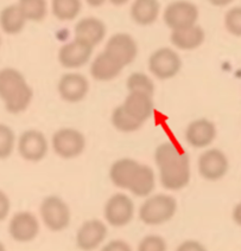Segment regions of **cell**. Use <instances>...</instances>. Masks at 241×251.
I'll list each match as a JSON object with an SVG mask.
<instances>
[{
	"label": "cell",
	"instance_id": "39",
	"mask_svg": "<svg viewBox=\"0 0 241 251\" xmlns=\"http://www.w3.org/2000/svg\"><path fill=\"white\" fill-rule=\"evenodd\" d=\"M0 251H6V247H5L2 242H0Z\"/></svg>",
	"mask_w": 241,
	"mask_h": 251
},
{
	"label": "cell",
	"instance_id": "4",
	"mask_svg": "<svg viewBox=\"0 0 241 251\" xmlns=\"http://www.w3.org/2000/svg\"><path fill=\"white\" fill-rule=\"evenodd\" d=\"M39 213L47 229L53 232H61L70 225V209L67 202L59 196L45 197L39 206Z\"/></svg>",
	"mask_w": 241,
	"mask_h": 251
},
{
	"label": "cell",
	"instance_id": "3",
	"mask_svg": "<svg viewBox=\"0 0 241 251\" xmlns=\"http://www.w3.org/2000/svg\"><path fill=\"white\" fill-rule=\"evenodd\" d=\"M177 201L175 197L165 193L146 197L140 205L138 216L143 223L151 226L162 225L170 222L177 212Z\"/></svg>",
	"mask_w": 241,
	"mask_h": 251
},
{
	"label": "cell",
	"instance_id": "6",
	"mask_svg": "<svg viewBox=\"0 0 241 251\" xmlns=\"http://www.w3.org/2000/svg\"><path fill=\"white\" fill-rule=\"evenodd\" d=\"M86 136L75 128H61L54 133L51 147L56 155L62 159H75L85 152Z\"/></svg>",
	"mask_w": 241,
	"mask_h": 251
},
{
	"label": "cell",
	"instance_id": "28",
	"mask_svg": "<svg viewBox=\"0 0 241 251\" xmlns=\"http://www.w3.org/2000/svg\"><path fill=\"white\" fill-rule=\"evenodd\" d=\"M128 91H136V93H145L149 95L153 96L154 94V84L153 81L146 74L143 73H133L128 76L127 82Z\"/></svg>",
	"mask_w": 241,
	"mask_h": 251
},
{
	"label": "cell",
	"instance_id": "25",
	"mask_svg": "<svg viewBox=\"0 0 241 251\" xmlns=\"http://www.w3.org/2000/svg\"><path fill=\"white\" fill-rule=\"evenodd\" d=\"M82 10L81 0H53L51 11L56 19L61 22H70L77 18Z\"/></svg>",
	"mask_w": 241,
	"mask_h": 251
},
{
	"label": "cell",
	"instance_id": "19",
	"mask_svg": "<svg viewBox=\"0 0 241 251\" xmlns=\"http://www.w3.org/2000/svg\"><path fill=\"white\" fill-rule=\"evenodd\" d=\"M139 166L140 162L132 158L118 159L111 165L110 168V179L112 184L118 188L128 191Z\"/></svg>",
	"mask_w": 241,
	"mask_h": 251
},
{
	"label": "cell",
	"instance_id": "20",
	"mask_svg": "<svg viewBox=\"0 0 241 251\" xmlns=\"http://www.w3.org/2000/svg\"><path fill=\"white\" fill-rule=\"evenodd\" d=\"M122 70L124 67L105 51H102L93 59L90 69L91 77L100 82H108L117 78Z\"/></svg>",
	"mask_w": 241,
	"mask_h": 251
},
{
	"label": "cell",
	"instance_id": "15",
	"mask_svg": "<svg viewBox=\"0 0 241 251\" xmlns=\"http://www.w3.org/2000/svg\"><path fill=\"white\" fill-rule=\"evenodd\" d=\"M60 96L69 103H77L86 99L90 91V82L82 74L68 73L62 75L57 84Z\"/></svg>",
	"mask_w": 241,
	"mask_h": 251
},
{
	"label": "cell",
	"instance_id": "10",
	"mask_svg": "<svg viewBox=\"0 0 241 251\" xmlns=\"http://www.w3.org/2000/svg\"><path fill=\"white\" fill-rule=\"evenodd\" d=\"M17 151L25 161L39 162L49 152V141L41 130H24L17 141Z\"/></svg>",
	"mask_w": 241,
	"mask_h": 251
},
{
	"label": "cell",
	"instance_id": "5",
	"mask_svg": "<svg viewBox=\"0 0 241 251\" xmlns=\"http://www.w3.org/2000/svg\"><path fill=\"white\" fill-rule=\"evenodd\" d=\"M136 205L130 196L125 193H116L111 196L103 207V218L111 226L124 227L134 218Z\"/></svg>",
	"mask_w": 241,
	"mask_h": 251
},
{
	"label": "cell",
	"instance_id": "11",
	"mask_svg": "<svg viewBox=\"0 0 241 251\" xmlns=\"http://www.w3.org/2000/svg\"><path fill=\"white\" fill-rule=\"evenodd\" d=\"M38 218L29 211H21L12 216L8 223V235L18 243H29L38 237Z\"/></svg>",
	"mask_w": 241,
	"mask_h": 251
},
{
	"label": "cell",
	"instance_id": "14",
	"mask_svg": "<svg viewBox=\"0 0 241 251\" xmlns=\"http://www.w3.org/2000/svg\"><path fill=\"white\" fill-rule=\"evenodd\" d=\"M103 51L125 68L136 59L138 55V45L131 35L120 32L116 33L108 39Z\"/></svg>",
	"mask_w": 241,
	"mask_h": 251
},
{
	"label": "cell",
	"instance_id": "38",
	"mask_svg": "<svg viewBox=\"0 0 241 251\" xmlns=\"http://www.w3.org/2000/svg\"><path fill=\"white\" fill-rule=\"evenodd\" d=\"M111 4H113L114 6H122L126 2H128V0H110Z\"/></svg>",
	"mask_w": 241,
	"mask_h": 251
},
{
	"label": "cell",
	"instance_id": "37",
	"mask_svg": "<svg viewBox=\"0 0 241 251\" xmlns=\"http://www.w3.org/2000/svg\"><path fill=\"white\" fill-rule=\"evenodd\" d=\"M86 1H87V4L90 5V6L99 7V6H101V5L105 4L107 0H86Z\"/></svg>",
	"mask_w": 241,
	"mask_h": 251
},
{
	"label": "cell",
	"instance_id": "8",
	"mask_svg": "<svg viewBox=\"0 0 241 251\" xmlns=\"http://www.w3.org/2000/svg\"><path fill=\"white\" fill-rule=\"evenodd\" d=\"M182 69V59L171 48H160L151 53L149 70L156 78L166 81L174 78Z\"/></svg>",
	"mask_w": 241,
	"mask_h": 251
},
{
	"label": "cell",
	"instance_id": "21",
	"mask_svg": "<svg viewBox=\"0 0 241 251\" xmlns=\"http://www.w3.org/2000/svg\"><path fill=\"white\" fill-rule=\"evenodd\" d=\"M206 39V33L199 25H193L190 27L181 28L171 31V44L182 51L196 50L203 44Z\"/></svg>",
	"mask_w": 241,
	"mask_h": 251
},
{
	"label": "cell",
	"instance_id": "32",
	"mask_svg": "<svg viewBox=\"0 0 241 251\" xmlns=\"http://www.w3.org/2000/svg\"><path fill=\"white\" fill-rule=\"evenodd\" d=\"M100 251H133L131 245L122 239H113L106 243Z\"/></svg>",
	"mask_w": 241,
	"mask_h": 251
},
{
	"label": "cell",
	"instance_id": "1",
	"mask_svg": "<svg viewBox=\"0 0 241 251\" xmlns=\"http://www.w3.org/2000/svg\"><path fill=\"white\" fill-rule=\"evenodd\" d=\"M159 182L168 191H181L190 182V159L174 142H163L154 151Z\"/></svg>",
	"mask_w": 241,
	"mask_h": 251
},
{
	"label": "cell",
	"instance_id": "40",
	"mask_svg": "<svg viewBox=\"0 0 241 251\" xmlns=\"http://www.w3.org/2000/svg\"><path fill=\"white\" fill-rule=\"evenodd\" d=\"M0 48H1V37H0Z\"/></svg>",
	"mask_w": 241,
	"mask_h": 251
},
{
	"label": "cell",
	"instance_id": "33",
	"mask_svg": "<svg viewBox=\"0 0 241 251\" xmlns=\"http://www.w3.org/2000/svg\"><path fill=\"white\" fill-rule=\"evenodd\" d=\"M176 251H208L207 248L201 242L195 241V239H186V241L182 242L179 247H177Z\"/></svg>",
	"mask_w": 241,
	"mask_h": 251
},
{
	"label": "cell",
	"instance_id": "35",
	"mask_svg": "<svg viewBox=\"0 0 241 251\" xmlns=\"http://www.w3.org/2000/svg\"><path fill=\"white\" fill-rule=\"evenodd\" d=\"M232 218H233L235 224L241 226V201L238 202L234 206L233 212H232Z\"/></svg>",
	"mask_w": 241,
	"mask_h": 251
},
{
	"label": "cell",
	"instance_id": "31",
	"mask_svg": "<svg viewBox=\"0 0 241 251\" xmlns=\"http://www.w3.org/2000/svg\"><path fill=\"white\" fill-rule=\"evenodd\" d=\"M225 26L231 35L241 37V6L233 7L226 12Z\"/></svg>",
	"mask_w": 241,
	"mask_h": 251
},
{
	"label": "cell",
	"instance_id": "27",
	"mask_svg": "<svg viewBox=\"0 0 241 251\" xmlns=\"http://www.w3.org/2000/svg\"><path fill=\"white\" fill-rule=\"evenodd\" d=\"M111 122L117 130L121 133H133L142 128V124L134 120L122 105H118L113 110L111 116Z\"/></svg>",
	"mask_w": 241,
	"mask_h": 251
},
{
	"label": "cell",
	"instance_id": "34",
	"mask_svg": "<svg viewBox=\"0 0 241 251\" xmlns=\"http://www.w3.org/2000/svg\"><path fill=\"white\" fill-rule=\"evenodd\" d=\"M11 201L2 190H0V222L5 221L10 215Z\"/></svg>",
	"mask_w": 241,
	"mask_h": 251
},
{
	"label": "cell",
	"instance_id": "22",
	"mask_svg": "<svg viewBox=\"0 0 241 251\" xmlns=\"http://www.w3.org/2000/svg\"><path fill=\"white\" fill-rule=\"evenodd\" d=\"M130 13L136 24L148 26L158 19L160 4L158 0H134Z\"/></svg>",
	"mask_w": 241,
	"mask_h": 251
},
{
	"label": "cell",
	"instance_id": "13",
	"mask_svg": "<svg viewBox=\"0 0 241 251\" xmlns=\"http://www.w3.org/2000/svg\"><path fill=\"white\" fill-rule=\"evenodd\" d=\"M94 48L86 42L75 38L62 45L59 51V62L63 68L69 70L80 69L90 61Z\"/></svg>",
	"mask_w": 241,
	"mask_h": 251
},
{
	"label": "cell",
	"instance_id": "16",
	"mask_svg": "<svg viewBox=\"0 0 241 251\" xmlns=\"http://www.w3.org/2000/svg\"><path fill=\"white\" fill-rule=\"evenodd\" d=\"M216 126L208 119H197L186 126L184 138L189 146L194 148H208L216 139Z\"/></svg>",
	"mask_w": 241,
	"mask_h": 251
},
{
	"label": "cell",
	"instance_id": "2",
	"mask_svg": "<svg viewBox=\"0 0 241 251\" xmlns=\"http://www.w3.org/2000/svg\"><path fill=\"white\" fill-rule=\"evenodd\" d=\"M33 99V90L27 78L14 68L0 70V100L10 114H21L28 109Z\"/></svg>",
	"mask_w": 241,
	"mask_h": 251
},
{
	"label": "cell",
	"instance_id": "23",
	"mask_svg": "<svg viewBox=\"0 0 241 251\" xmlns=\"http://www.w3.org/2000/svg\"><path fill=\"white\" fill-rule=\"evenodd\" d=\"M156 187V175L150 166L140 164L137 175L132 181L128 192L139 198H146L151 196Z\"/></svg>",
	"mask_w": 241,
	"mask_h": 251
},
{
	"label": "cell",
	"instance_id": "12",
	"mask_svg": "<svg viewBox=\"0 0 241 251\" xmlns=\"http://www.w3.org/2000/svg\"><path fill=\"white\" fill-rule=\"evenodd\" d=\"M107 235L108 227L105 222L95 218L86 221L76 232V247L82 251H94L101 247Z\"/></svg>",
	"mask_w": 241,
	"mask_h": 251
},
{
	"label": "cell",
	"instance_id": "18",
	"mask_svg": "<svg viewBox=\"0 0 241 251\" xmlns=\"http://www.w3.org/2000/svg\"><path fill=\"white\" fill-rule=\"evenodd\" d=\"M74 32H75V38L86 42L94 48L105 39L107 30L101 19L95 17H87L76 23Z\"/></svg>",
	"mask_w": 241,
	"mask_h": 251
},
{
	"label": "cell",
	"instance_id": "29",
	"mask_svg": "<svg viewBox=\"0 0 241 251\" xmlns=\"http://www.w3.org/2000/svg\"><path fill=\"white\" fill-rule=\"evenodd\" d=\"M17 146L16 134L7 125L0 124V160L10 158Z\"/></svg>",
	"mask_w": 241,
	"mask_h": 251
},
{
	"label": "cell",
	"instance_id": "24",
	"mask_svg": "<svg viewBox=\"0 0 241 251\" xmlns=\"http://www.w3.org/2000/svg\"><path fill=\"white\" fill-rule=\"evenodd\" d=\"M27 18L18 5H8L0 12V28L6 35H18L27 24Z\"/></svg>",
	"mask_w": 241,
	"mask_h": 251
},
{
	"label": "cell",
	"instance_id": "36",
	"mask_svg": "<svg viewBox=\"0 0 241 251\" xmlns=\"http://www.w3.org/2000/svg\"><path fill=\"white\" fill-rule=\"evenodd\" d=\"M213 6H217V7H223L227 6V5L233 2V0H208Z\"/></svg>",
	"mask_w": 241,
	"mask_h": 251
},
{
	"label": "cell",
	"instance_id": "26",
	"mask_svg": "<svg viewBox=\"0 0 241 251\" xmlns=\"http://www.w3.org/2000/svg\"><path fill=\"white\" fill-rule=\"evenodd\" d=\"M17 5L28 22H42L48 14L47 0H18Z\"/></svg>",
	"mask_w": 241,
	"mask_h": 251
},
{
	"label": "cell",
	"instance_id": "30",
	"mask_svg": "<svg viewBox=\"0 0 241 251\" xmlns=\"http://www.w3.org/2000/svg\"><path fill=\"white\" fill-rule=\"evenodd\" d=\"M137 251H168V244L162 236L148 235L140 239Z\"/></svg>",
	"mask_w": 241,
	"mask_h": 251
},
{
	"label": "cell",
	"instance_id": "17",
	"mask_svg": "<svg viewBox=\"0 0 241 251\" xmlns=\"http://www.w3.org/2000/svg\"><path fill=\"white\" fill-rule=\"evenodd\" d=\"M121 105L132 118L142 125H144L151 118L154 110L152 96L145 93H136V91H128V95L126 96L124 103Z\"/></svg>",
	"mask_w": 241,
	"mask_h": 251
},
{
	"label": "cell",
	"instance_id": "9",
	"mask_svg": "<svg viewBox=\"0 0 241 251\" xmlns=\"http://www.w3.org/2000/svg\"><path fill=\"white\" fill-rule=\"evenodd\" d=\"M197 170L205 180H221L228 173L229 160L219 148H208L199 156Z\"/></svg>",
	"mask_w": 241,
	"mask_h": 251
},
{
	"label": "cell",
	"instance_id": "7",
	"mask_svg": "<svg viewBox=\"0 0 241 251\" xmlns=\"http://www.w3.org/2000/svg\"><path fill=\"white\" fill-rule=\"evenodd\" d=\"M199 8L188 0H176L165 7L163 19L171 31L190 27L196 25L199 19Z\"/></svg>",
	"mask_w": 241,
	"mask_h": 251
}]
</instances>
